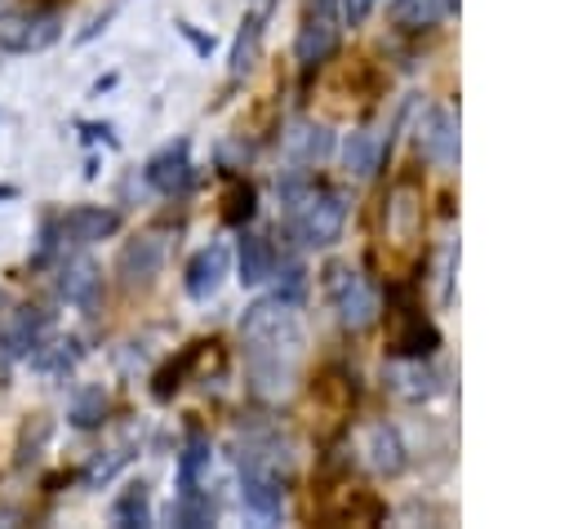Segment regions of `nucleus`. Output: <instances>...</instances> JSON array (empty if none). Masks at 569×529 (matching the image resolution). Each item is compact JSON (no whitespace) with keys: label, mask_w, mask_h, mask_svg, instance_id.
<instances>
[{"label":"nucleus","mask_w":569,"mask_h":529,"mask_svg":"<svg viewBox=\"0 0 569 529\" xmlns=\"http://www.w3.org/2000/svg\"><path fill=\"white\" fill-rule=\"evenodd\" d=\"M284 200H289V236L307 249H325L342 236L347 222V200L329 187H311L307 178H284Z\"/></svg>","instance_id":"f257e3e1"},{"label":"nucleus","mask_w":569,"mask_h":529,"mask_svg":"<svg viewBox=\"0 0 569 529\" xmlns=\"http://www.w3.org/2000/svg\"><path fill=\"white\" fill-rule=\"evenodd\" d=\"M325 293H329V302H333V311H338V320L347 329H365V325L378 320V293H373V285L360 271H351L347 262H329L325 267Z\"/></svg>","instance_id":"f03ea898"},{"label":"nucleus","mask_w":569,"mask_h":529,"mask_svg":"<svg viewBox=\"0 0 569 529\" xmlns=\"http://www.w3.org/2000/svg\"><path fill=\"white\" fill-rule=\"evenodd\" d=\"M164 258H169V240H164L160 231H142V236H133V240L120 249L116 276H120L124 289H147V285L160 276Z\"/></svg>","instance_id":"7ed1b4c3"},{"label":"nucleus","mask_w":569,"mask_h":529,"mask_svg":"<svg viewBox=\"0 0 569 529\" xmlns=\"http://www.w3.org/2000/svg\"><path fill=\"white\" fill-rule=\"evenodd\" d=\"M338 49V0H311V13L298 27L293 53L302 67H320Z\"/></svg>","instance_id":"20e7f679"},{"label":"nucleus","mask_w":569,"mask_h":529,"mask_svg":"<svg viewBox=\"0 0 569 529\" xmlns=\"http://www.w3.org/2000/svg\"><path fill=\"white\" fill-rule=\"evenodd\" d=\"M413 142H418L422 160H431V164H440V169L458 164V116H453L449 107H427L422 120H418Z\"/></svg>","instance_id":"39448f33"},{"label":"nucleus","mask_w":569,"mask_h":529,"mask_svg":"<svg viewBox=\"0 0 569 529\" xmlns=\"http://www.w3.org/2000/svg\"><path fill=\"white\" fill-rule=\"evenodd\" d=\"M58 13H0V49L9 53H31L58 40Z\"/></svg>","instance_id":"423d86ee"},{"label":"nucleus","mask_w":569,"mask_h":529,"mask_svg":"<svg viewBox=\"0 0 569 529\" xmlns=\"http://www.w3.org/2000/svg\"><path fill=\"white\" fill-rule=\"evenodd\" d=\"M142 178H147V187L160 191V196H182V191L191 187V178H196V169H191V147H187L182 138L169 142V147H160V151L147 160Z\"/></svg>","instance_id":"0eeeda50"},{"label":"nucleus","mask_w":569,"mask_h":529,"mask_svg":"<svg viewBox=\"0 0 569 529\" xmlns=\"http://www.w3.org/2000/svg\"><path fill=\"white\" fill-rule=\"evenodd\" d=\"M116 227H120V213L116 209H107V204H76V209H67L58 218L53 231L62 240H71V244H93V240H107Z\"/></svg>","instance_id":"6e6552de"},{"label":"nucleus","mask_w":569,"mask_h":529,"mask_svg":"<svg viewBox=\"0 0 569 529\" xmlns=\"http://www.w3.org/2000/svg\"><path fill=\"white\" fill-rule=\"evenodd\" d=\"M49 329H53V316L44 307H18L13 320L0 333V347H4L9 360H22V356H31L49 338Z\"/></svg>","instance_id":"1a4fd4ad"},{"label":"nucleus","mask_w":569,"mask_h":529,"mask_svg":"<svg viewBox=\"0 0 569 529\" xmlns=\"http://www.w3.org/2000/svg\"><path fill=\"white\" fill-rule=\"evenodd\" d=\"M58 298L71 302V307H80V311H93L102 302V271H98V262H89V258L62 262V271H58Z\"/></svg>","instance_id":"9d476101"},{"label":"nucleus","mask_w":569,"mask_h":529,"mask_svg":"<svg viewBox=\"0 0 569 529\" xmlns=\"http://www.w3.org/2000/svg\"><path fill=\"white\" fill-rule=\"evenodd\" d=\"M227 262H231V253H227V244H209V249H200L191 262H187V293L196 298V302H204V298H213L218 289H222V280H227Z\"/></svg>","instance_id":"9b49d317"},{"label":"nucleus","mask_w":569,"mask_h":529,"mask_svg":"<svg viewBox=\"0 0 569 529\" xmlns=\"http://www.w3.org/2000/svg\"><path fill=\"white\" fill-rule=\"evenodd\" d=\"M280 142H284V156H289L293 164H320V160L333 151L329 124H316V120H293Z\"/></svg>","instance_id":"f8f14e48"},{"label":"nucleus","mask_w":569,"mask_h":529,"mask_svg":"<svg viewBox=\"0 0 569 529\" xmlns=\"http://www.w3.org/2000/svg\"><path fill=\"white\" fill-rule=\"evenodd\" d=\"M240 502L249 507V511H258V516H280V507H284V480L276 476V471H258V467H244V476H240Z\"/></svg>","instance_id":"ddd939ff"},{"label":"nucleus","mask_w":569,"mask_h":529,"mask_svg":"<svg viewBox=\"0 0 569 529\" xmlns=\"http://www.w3.org/2000/svg\"><path fill=\"white\" fill-rule=\"evenodd\" d=\"M436 347H440V333H436V325H431L422 311L405 307V325H400V333H396L391 351H396V356H405V360H422V356H431Z\"/></svg>","instance_id":"4468645a"},{"label":"nucleus","mask_w":569,"mask_h":529,"mask_svg":"<svg viewBox=\"0 0 569 529\" xmlns=\"http://www.w3.org/2000/svg\"><path fill=\"white\" fill-rule=\"evenodd\" d=\"M382 156H387V142L378 133H369V129L365 133H351L342 142V164H347L351 178H373L378 164H382Z\"/></svg>","instance_id":"2eb2a0df"},{"label":"nucleus","mask_w":569,"mask_h":529,"mask_svg":"<svg viewBox=\"0 0 569 529\" xmlns=\"http://www.w3.org/2000/svg\"><path fill=\"white\" fill-rule=\"evenodd\" d=\"M84 356V347H80V338H44L36 351H31V365L40 369V373H49V378H62V373H71L76 369V360Z\"/></svg>","instance_id":"dca6fc26"},{"label":"nucleus","mask_w":569,"mask_h":529,"mask_svg":"<svg viewBox=\"0 0 569 529\" xmlns=\"http://www.w3.org/2000/svg\"><path fill=\"white\" fill-rule=\"evenodd\" d=\"M369 462H373V471H382V476H400L405 471V440H400V431L396 427H373L369 431Z\"/></svg>","instance_id":"f3484780"},{"label":"nucleus","mask_w":569,"mask_h":529,"mask_svg":"<svg viewBox=\"0 0 569 529\" xmlns=\"http://www.w3.org/2000/svg\"><path fill=\"white\" fill-rule=\"evenodd\" d=\"M387 18L400 31H427V27H436L445 18V0H391Z\"/></svg>","instance_id":"a211bd4d"},{"label":"nucleus","mask_w":569,"mask_h":529,"mask_svg":"<svg viewBox=\"0 0 569 529\" xmlns=\"http://www.w3.org/2000/svg\"><path fill=\"white\" fill-rule=\"evenodd\" d=\"M236 267H240V280H244V285H262V280L271 276V267H276V253H271L267 236H249V231H244L240 253H236Z\"/></svg>","instance_id":"6ab92c4d"},{"label":"nucleus","mask_w":569,"mask_h":529,"mask_svg":"<svg viewBox=\"0 0 569 529\" xmlns=\"http://www.w3.org/2000/svg\"><path fill=\"white\" fill-rule=\"evenodd\" d=\"M67 422L76 431H98L107 422V391L102 387H80L71 396V409H67Z\"/></svg>","instance_id":"aec40b11"},{"label":"nucleus","mask_w":569,"mask_h":529,"mask_svg":"<svg viewBox=\"0 0 569 529\" xmlns=\"http://www.w3.org/2000/svg\"><path fill=\"white\" fill-rule=\"evenodd\" d=\"M209 471V440L200 431L187 436L182 453H178V493L182 489H200V476Z\"/></svg>","instance_id":"412c9836"},{"label":"nucleus","mask_w":569,"mask_h":529,"mask_svg":"<svg viewBox=\"0 0 569 529\" xmlns=\"http://www.w3.org/2000/svg\"><path fill=\"white\" fill-rule=\"evenodd\" d=\"M200 351H204V342H191V347H187V351H182L178 360H169V365H164V369L156 373V387H151V396H156V400H169V396H173V391H178V387L187 382V373L196 369Z\"/></svg>","instance_id":"4be33fe9"},{"label":"nucleus","mask_w":569,"mask_h":529,"mask_svg":"<svg viewBox=\"0 0 569 529\" xmlns=\"http://www.w3.org/2000/svg\"><path fill=\"white\" fill-rule=\"evenodd\" d=\"M258 44H262V13L244 18V27H240V36H236V44H231V80H240V76L253 67Z\"/></svg>","instance_id":"5701e85b"},{"label":"nucleus","mask_w":569,"mask_h":529,"mask_svg":"<svg viewBox=\"0 0 569 529\" xmlns=\"http://www.w3.org/2000/svg\"><path fill=\"white\" fill-rule=\"evenodd\" d=\"M111 516H116V525H151V498H147V485L133 480V485L116 498Z\"/></svg>","instance_id":"b1692460"},{"label":"nucleus","mask_w":569,"mask_h":529,"mask_svg":"<svg viewBox=\"0 0 569 529\" xmlns=\"http://www.w3.org/2000/svg\"><path fill=\"white\" fill-rule=\"evenodd\" d=\"M173 520L187 525V529H200V525H213V498L200 493V489H182L178 502H173Z\"/></svg>","instance_id":"393cba45"},{"label":"nucleus","mask_w":569,"mask_h":529,"mask_svg":"<svg viewBox=\"0 0 569 529\" xmlns=\"http://www.w3.org/2000/svg\"><path fill=\"white\" fill-rule=\"evenodd\" d=\"M253 200H258V196H253V187H249V182H240V187L227 196V209H222V218H227L231 227L249 222V218H253Z\"/></svg>","instance_id":"a878e982"},{"label":"nucleus","mask_w":569,"mask_h":529,"mask_svg":"<svg viewBox=\"0 0 569 529\" xmlns=\"http://www.w3.org/2000/svg\"><path fill=\"white\" fill-rule=\"evenodd\" d=\"M373 4H378V0H338V18H342L347 27H360Z\"/></svg>","instance_id":"bb28decb"},{"label":"nucleus","mask_w":569,"mask_h":529,"mask_svg":"<svg viewBox=\"0 0 569 529\" xmlns=\"http://www.w3.org/2000/svg\"><path fill=\"white\" fill-rule=\"evenodd\" d=\"M9 4H13V0H0V13H4V9H9Z\"/></svg>","instance_id":"cd10ccee"}]
</instances>
